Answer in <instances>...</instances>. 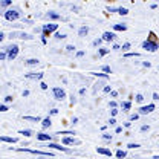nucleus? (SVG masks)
Segmentation results:
<instances>
[{"mask_svg":"<svg viewBox=\"0 0 159 159\" xmlns=\"http://www.w3.org/2000/svg\"><path fill=\"white\" fill-rule=\"evenodd\" d=\"M116 158H118V159L125 158V152H122V150H118V152H116Z\"/></svg>","mask_w":159,"mask_h":159,"instance_id":"412c9836","label":"nucleus"},{"mask_svg":"<svg viewBox=\"0 0 159 159\" xmlns=\"http://www.w3.org/2000/svg\"><path fill=\"white\" fill-rule=\"evenodd\" d=\"M51 124H52V122H51V119L44 118V119H43V124H41V125H43L44 129H48V127H51Z\"/></svg>","mask_w":159,"mask_h":159,"instance_id":"dca6fc26","label":"nucleus"},{"mask_svg":"<svg viewBox=\"0 0 159 159\" xmlns=\"http://www.w3.org/2000/svg\"><path fill=\"white\" fill-rule=\"evenodd\" d=\"M115 37H116V35H115L113 32H104V34H102V40H104V41H113Z\"/></svg>","mask_w":159,"mask_h":159,"instance_id":"1a4fd4ad","label":"nucleus"},{"mask_svg":"<svg viewBox=\"0 0 159 159\" xmlns=\"http://www.w3.org/2000/svg\"><path fill=\"white\" fill-rule=\"evenodd\" d=\"M142 48H144V49H147V51H150V52L158 51V44H156V43H153V41H144V43H142Z\"/></svg>","mask_w":159,"mask_h":159,"instance_id":"20e7f679","label":"nucleus"},{"mask_svg":"<svg viewBox=\"0 0 159 159\" xmlns=\"http://www.w3.org/2000/svg\"><path fill=\"white\" fill-rule=\"evenodd\" d=\"M153 110H155V104H148V106L141 107V109H139V113H141V115H147V113H150V112H153Z\"/></svg>","mask_w":159,"mask_h":159,"instance_id":"0eeeda50","label":"nucleus"},{"mask_svg":"<svg viewBox=\"0 0 159 159\" xmlns=\"http://www.w3.org/2000/svg\"><path fill=\"white\" fill-rule=\"evenodd\" d=\"M115 122H116V121H115V119H113V118H110V121H109V124H110V125H113Z\"/></svg>","mask_w":159,"mask_h":159,"instance_id":"79ce46f5","label":"nucleus"},{"mask_svg":"<svg viewBox=\"0 0 159 159\" xmlns=\"http://www.w3.org/2000/svg\"><path fill=\"white\" fill-rule=\"evenodd\" d=\"M63 144H67V145H80L81 141L75 138H63Z\"/></svg>","mask_w":159,"mask_h":159,"instance_id":"6e6552de","label":"nucleus"},{"mask_svg":"<svg viewBox=\"0 0 159 159\" xmlns=\"http://www.w3.org/2000/svg\"><path fill=\"white\" fill-rule=\"evenodd\" d=\"M66 49H67V51H69V52H72V51H74V49H75V46H67V48H66Z\"/></svg>","mask_w":159,"mask_h":159,"instance_id":"58836bf2","label":"nucleus"},{"mask_svg":"<svg viewBox=\"0 0 159 159\" xmlns=\"http://www.w3.org/2000/svg\"><path fill=\"white\" fill-rule=\"evenodd\" d=\"M6 110H8V107H6L5 104H2V106H0V112H6Z\"/></svg>","mask_w":159,"mask_h":159,"instance_id":"c9c22d12","label":"nucleus"},{"mask_svg":"<svg viewBox=\"0 0 159 159\" xmlns=\"http://www.w3.org/2000/svg\"><path fill=\"white\" fill-rule=\"evenodd\" d=\"M113 29H115V31H125V29H127V26H125V25H115V26H113Z\"/></svg>","mask_w":159,"mask_h":159,"instance_id":"f3484780","label":"nucleus"},{"mask_svg":"<svg viewBox=\"0 0 159 159\" xmlns=\"http://www.w3.org/2000/svg\"><path fill=\"white\" fill-rule=\"evenodd\" d=\"M25 119H26V121H35V122H37V121H39V116H37V118H34V116H25Z\"/></svg>","mask_w":159,"mask_h":159,"instance_id":"b1692460","label":"nucleus"},{"mask_svg":"<svg viewBox=\"0 0 159 159\" xmlns=\"http://www.w3.org/2000/svg\"><path fill=\"white\" fill-rule=\"evenodd\" d=\"M92 75H97V77H101V78H107L106 74H95V72H92Z\"/></svg>","mask_w":159,"mask_h":159,"instance_id":"cd10ccee","label":"nucleus"},{"mask_svg":"<svg viewBox=\"0 0 159 159\" xmlns=\"http://www.w3.org/2000/svg\"><path fill=\"white\" fill-rule=\"evenodd\" d=\"M130 48V43H125V44H122V51H127Z\"/></svg>","mask_w":159,"mask_h":159,"instance_id":"473e14b6","label":"nucleus"},{"mask_svg":"<svg viewBox=\"0 0 159 159\" xmlns=\"http://www.w3.org/2000/svg\"><path fill=\"white\" fill-rule=\"evenodd\" d=\"M39 141H51V135H44V133H39L37 135Z\"/></svg>","mask_w":159,"mask_h":159,"instance_id":"f8f14e48","label":"nucleus"},{"mask_svg":"<svg viewBox=\"0 0 159 159\" xmlns=\"http://www.w3.org/2000/svg\"><path fill=\"white\" fill-rule=\"evenodd\" d=\"M104 92H110V86H106L104 87Z\"/></svg>","mask_w":159,"mask_h":159,"instance_id":"c03bdc74","label":"nucleus"},{"mask_svg":"<svg viewBox=\"0 0 159 159\" xmlns=\"http://www.w3.org/2000/svg\"><path fill=\"white\" fill-rule=\"evenodd\" d=\"M16 37V39H23V40H31L32 35L26 34V32H11V39Z\"/></svg>","mask_w":159,"mask_h":159,"instance_id":"423d86ee","label":"nucleus"},{"mask_svg":"<svg viewBox=\"0 0 159 159\" xmlns=\"http://www.w3.org/2000/svg\"><path fill=\"white\" fill-rule=\"evenodd\" d=\"M37 63H39V60L37 58H29L28 61H26V64H28V66H34V64H37Z\"/></svg>","mask_w":159,"mask_h":159,"instance_id":"6ab92c4d","label":"nucleus"},{"mask_svg":"<svg viewBox=\"0 0 159 159\" xmlns=\"http://www.w3.org/2000/svg\"><path fill=\"white\" fill-rule=\"evenodd\" d=\"M20 135H25V136H31L32 132L31 130H20Z\"/></svg>","mask_w":159,"mask_h":159,"instance_id":"4be33fe9","label":"nucleus"},{"mask_svg":"<svg viewBox=\"0 0 159 159\" xmlns=\"http://www.w3.org/2000/svg\"><path fill=\"white\" fill-rule=\"evenodd\" d=\"M136 101H138V102H142V101H144V97H142L141 93H138V95H136Z\"/></svg>","mask_w":159,"mask_h":159,"instance_id":"bb28decb","label":"nucleus"},{"mask_svg":"<svg viewBox=\"0 0 159 159\" xmlns=\"http://www.w3.org/2000/svg\"><path fill=\"white\" fill-rule=\"evenodd\" d=\"M26 78H37V80H40V78H43V74H28V75H26Z\"/></svg>","mask_w":159,"mask_h":159,"instance_id":"2eb2a0df","label":"nucleus"},{"mask_svg":"<svg viewBox=\"0 0 159 159\" xmlns=\"http://www.w3.org/2000/svg\"><path fill=\"white\" fill-rule=\"evenodd\" d=\"M101 43H102V39H98V40H95V41H93V46H99Z\"/></svg>","mask_w":159,"mask_h":159,"instance_id":"c85d7f7f","label":"nucleus"},{"mask_svg":"<svg viewBox=\"0 0 159 159\" xmlns=\"http://www.w3.org/2000/svg\"><path fill=\"white\" fill-rule=\"evenodd\" d=\"M54 97L55 99H58V101H63V99L66 98V92L63 90V89H60V87H54Z\"/></svg>","mask_w":159,"mask_h":159,"instance_id":"7ed1b4c3","label":"nucleus"},{"mask_svg":"<svg viewBox=\"0 0 159 159\" xmlns=\"http://www.w3.org/2000/svg\"><path fill=\"white\" fill-rule=\"evenodd\" d=\"M2 40H3V34L0 32V41H2Z\"/></svg>","mask_w":159,"mask_h":159,"instance_id":"09e8293b","label":"nucleus"},{"mask_svg":"<svg viewBox=\"0 0 159 159\" xmlns=\"http://www.w3.org/2000/svg\"><path fill=\"white\" fill-rule=\"evenodd\" d=\"M122 107H124L125 110H129V109H130V102H129V101H125V102H122Z\"/></svg>","mask_w":159,"mask_h":159,"instance_id":"393cba45","label":"nucleus"},{"mask_svg":"<svg viewBox=\"0 0 159 159\" xmlns=\"http://www.w3.org/2000/svg\"><path fill=\"white\" fill-rule=\"evenodd\" d=\"M41 89H44V90H46V89H48V84H44V83H41Z\"/></svg>","mask_w":159,"mask_h":159,"instance_id":"37998d69","label":"nucleus"},{"mask_svg":"<svg viewBox=\"0 0 159 159\" xmlns=\"http://www.w3.org/2000/svg\"><path fill=\"white\" fill-rule=\"evenodd\" d=\"M6 58V54L5 52H0V60H5Z\"/></svg>","mask_w":159,"mask_h":159,"instance_id":"4c0bfd02","label":"nucleus"},{"mask_svg":"<svg viewBox=\"0 0 159 159\" xmlns=\"http://www.w3.org/2000/svg\"><path fill=\"white\" fill-rule=\"evenodd\" d=\"M6 51H8L6 57L9 60H14L17 57V54H19V46H17V44H12L11 48H6Z\"/></svg>","mask_w":159,"mask_h":159,"instance_id":"f03ea898","label":"nucleus"},{"mask_svg":"<svg viewBox=\"0 0 159 159\" xmlns=\"http://www.w3.org/2000/svg\"><path fill=\"white\" fill-rule=\"evenodd\" d=\"M130 119H132V121H135V119H138V115H132V116H130Z\"/></svg>","mask_w":159,"mask_h":159,"instance_id":"49530a36","label":"nucleus"},{"mask_svg":"<svg viewBox=\"0 0 159 159\" xmlns=\"http://www.w3.org/2000/svg\"><path fill=\"white\" fill-rule=\"evenodd\" d=\"M153 99H159V95H158V93H153Z\"/></svg>","mask_w":159,"mask_h":159,"instance_id":"de8ad7c7","label":"nucleus"},{"mask_svg":"<svg viewBox=\"0 0 159 159\" xmlns=\"http://www.w3.org/2000/svg\"><path fill=\"white\" fill-rule=\"evenodd\" d=\"M87 32H89V28H87V26H83V28H81V29L78 31L80 37H84V35H87Z\"/></svg>","mask_w":159,"mask_h":159,"instance_id":"4468645a","label":"nucleus"},{"mask_svg":"<svg viewBox=\"0 0 159 159\" xmlns=\"http://www.w3.org/2000/svg\"><path fill=\"white\" fill-rule=\"evenodd\" d=\"M48 147H51V148H57V150H61V152H69L66 147H61V145H57V144H48Z\"/></svg>","mask_w":159,"mask_h":159,"instance_id":"9b49d317","label":"nucleus"},{"mask_svg":"<svg viewBox=\"0 0 159 159\" xmlns=\"http://www.w3.org/2000/svg\"><path fill=\"white\" fill-rule=\"evenodd\" d=\"M57 28H58V25H54V23H49V25H44V26H43V35L46 37V35H48V32H52V31H57Z\"/></svg>","mask_w":159,"mask_h":159,"instance_id":"39448f33","label":"nucleus"},{"mask_svg":"<svg viewBox=\"0 0 159 159\" xmlns=\"http://www.w3.org/2000/svg\"><path fill=\"white\" fill-rule=\"evenodd\" d=\"M97 152H98L99 155H106V156H112V152H110V150H107V148H101V147H98V148H97Z\"/></svg>","mask_w":159,"mask_h":159,"instance_id":"9d476101","label":"nucleus"},{"mask_svg":"<svg viewBox=\"0 0 159 159\" xmlns=\"http://www.w3.org/2000/svg\"><path fill=\"white\" fill-rule=\"evenodd\" d=\"M5 99H6V102H11V101H12V97H6Z\"/></svg>","mask_w":159,"mask_h":159,"instance_id":"a18cd8bd","label":"nucleus"},{"mask_svg":"<svg viewBox=\"0 0 159 159\" xmlns=\"http://www.w3.org/2000/svg\"><path fill=\"white\" fill-rule=\"evenodd\" d=\"M148 130H150L148 125H142V127H141V132H148Z\"/></svg>","mask_w":159,"mask_h":159,"instance_id":"c756f323","label":"nucleus"},{"mask_svg":"<svg viewBox=\"0 0 159 159\" xmlns=\"http://www.w3.org/2000/svg\"><path fill=\"white\" fill-rule=\"evenodd\" d=\"M127 147H129V148H138V147H139V144H129Z\"/></svg>","mask_w":159,"mask_h":159,"instance_id":"2f4dec72","label":"nucleus"},{"mask_svg":"<svg viewBox=\"0 0 159 159\" xmlns=\"http://www.w3.org/2000/svg\"><path fill=\"white\" fill-rule=\"evenodd\" d=\"M116 11H118L119 14H121V16H125V14H129V11H127V8H118Z\"/></svg>","mask_w":159,"mask_h":159,"instance_id":"aec40b11","label":"nucleus"},{"mask_svg":"<svg viewBox=\"0 0 159 159\" xmlns=\"http://www.w3.org/2000/svg\"><path fill=\"white\" fill-rule=\"evenodd\" d=\"M8 5H11V0H3V2H0V6H8Z\"/></svg>","mask_w":159,"mask_h":159,"instance_id":"5701e85b","label":"nucleus"},{"mask_svg":"<svg viewBox=\"0 0 159 159\" xmlns=\"http://www.w3.org/2000/svg\"><path fill=\"white\" fill-rule=\"evenodd\" d=\"M0 141H5V142H12V144H14L17 139H16V138H6V136H0Z\"/></svg>","mask_w":159,"mask_h":159,"instance_id":"a211bd4d","label":"nucleus"},{"mask_svg":"<svg viewBox=\"0 0 159 159\" xmlns=\"http://www.w3.org/2000/svg\"><path fill=\"white\" fill-rule=\"evenodd\" d=\"M46 17H48V19H52V20H58L60 14H55L54 11H51V12H48V14H46Z\"/></svg>","mask_w":159,"mask_h":159,"instance_id":"ddd939ff","label":"nucleus"},{"mask_svg":"<svg viewBox=\"0 0 159 159\" xmlns=\"http://www.w3.org/2000/svg\"><path fill=\"white\" fill-rule=\"evenodd\" d=\"M102 70H104V72H110V67H109V66H102Z\"/></svg>","mask_w":159,"mask_h":159,"instance_id":"e433bc0d","label":"nucleus"},{"mask_svg":"<svg viewBox=\"0 0 159 159\" xmlns=\"http://www.w3.org/2000/svg\"><path fill=\"white\" fill-rule=\"evenodd\" d=\"M107 52H109L107 49H99V55H106Z\"/></svg>","mask_w":159,"mask_h":159,"instance_id":"72a5a7b5","label":"nucleus"},{"mask_svg":"<svg viewBox=\"0 0 159 159\" xmlns=\"http://www.w3.org/2000/svg\"><path fill=\"white\" fill-rule=\"evenodd\" d=\"M102 138L109 141V139H112V135H109V133H104V135H102Z\"/></svg>","mask_w":159,"mask_h":159,"instance_id":"f704fd0d","label":"nucleus"},{"mask_svg":"<svg viewBox=\"0 0 159 159\" xmlns=\"http://www.w3.org/2000/svg\"><path fill=\"white\" fill-rule=\"evenodd\" d=\"M19 17H20V9H17V8L8 9V11L5 12V19L8 20V21H14V20H17Z\"/></svg>","mask_w":159,"mask_h":159,"instance_id":"f257e3e1","label":"nucleus"},{"mask_svg":"<svg viewBox=\"0 0 159 159\" xmlns=\"http://www.w3.org/2000/svg\"><path fill=\"white\" fill-rule=\"evenodd\" d=\"M125 57H139V54H127Z\"/></svg>","mask_w":159,"mask_h":159,"instance_id":"a19ab883","label":"nucleus"},{"mask_svg":"<svg viewBox=\"0 0 159 159\" xmlns=\"http://www.w3.org/2000/svg\"><path fill=\"white\" fill-rule=\"evenodd\" d=\"M57 135H75V133H74V132H60Z\"/></svg>","mask_w":159,"mask_h":159,"instance_id":"7c9ffc66","label":"nucleus"},{"mask_svg":"<svg viewBox=\"0 0 159 159\" xmlns=\"http://www.w3.org/2000/svg\"><path fill=\"white\" fill-rule=\"evenodd\" d=\"M55 37H57V39H66L67 35H66V34H60V32H57V34H55Z\"/></svg>","mask_w":159,"mask_h":159,"instance_id":"a878e982","label":"nucleus"},{"mask_svg":"<svg viewBox=\"0 0 159 159\" xmlns=\"http://www.w3.org/2000/svg\"><path fill=\"white\" fill-rule=\"evenodd\" d=\"M57 113H58L57 109H52V110H51V115H57Z\"/></svg>","mask_w":159,"mask_h":159,"instance_id":"ea45409f","label":"nucleus"}]
</instances>
